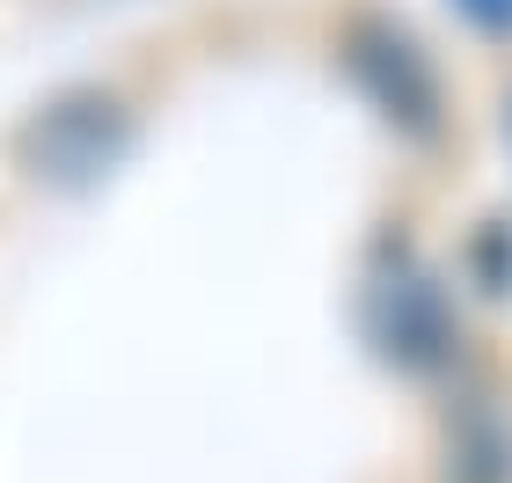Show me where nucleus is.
<instances>
[{
    "mask_svg": "<svg viewBox=\"0 0 512 483\" xmlns=\"http://www.w3.org/2000/svg\"><path fill=\"white\" fill-rule=\"evenodd\" d=\"M118 147H125V110L110 96H66L30 125V161H37V176H52V183L96 176Z\"/></svg>",
    "mask_w": 512,
    "mask_h": 483,
    "instance_id": "obj_1",
    "label": "nucleus"
},
{
    "mask_svg": "<svg viewBox=\"0 0 512 483\" xmlns=\"http://www.w3.org/2000/svg\"><path fill=\"white\" fill-rule=\"evenodd\" d=\"M352 74L374 88V103H381L403 132H432V125H439V74L425 66V52H417L403 30L366 22V30L352 37Z\"/></svg>",
    "mask_w": 512,
    "mask_h": 483,
    "instance_id": "obj_2",
    "label": "nucleus"
},
{
    "mask_svg": "<svg viewBox=\"0 0 512 483\" xmlns=\"http://www.w3.org/2000/svg\"><path fill=\"white\" fill-rule=\"evenodd\" d=\"M374 337H381V352H388L395 366H432V359H447L454 322H447L439 286L417 279V271L381 279V286H374Z\"/></svg>",
    "mask_w": 512,
    "mask_h": 483,
    "instance_id": "obj_3",
    "label": "nucleus"
},
{
    "mask_svg": "<svg viewBox=\"0 0 512 483\" xmlns=\"http://www.w3.org/2000/svg\"><path fill=\"white\" fill-rule=\"evenodd\" d=\"M461 8H469L476 22H491V30H505V22H512V0H461Z\"/></svg>",
    "mask_w": 512,
    "mask_h": 483,
    "instance_id": "obj_4",
    "label": "nucleus"
}]
</instances>
